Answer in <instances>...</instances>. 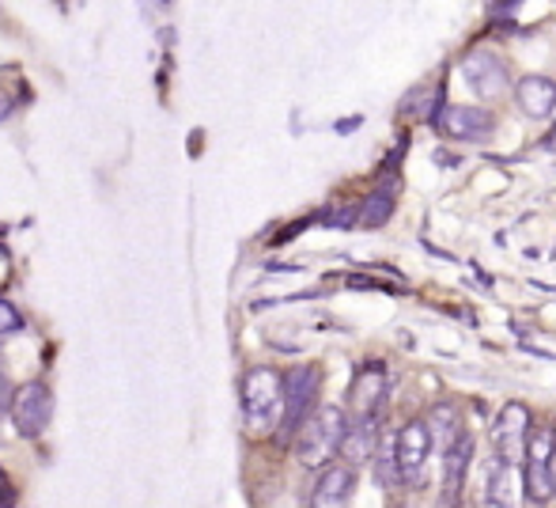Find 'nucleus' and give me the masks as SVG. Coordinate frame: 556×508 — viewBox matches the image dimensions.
Here are the masks:
<instances>
[{"label": "nucleus", "instance_id": "f257e3e1", "mask_svg": "<svg viewBox=\"0 0 556 508\" xmlns=\"http://www.w3.org/2000/svg\"><path fill=\"white\" fill-rule=\"evenodd\" d=\"M345 429H349V418H345V410H337V406H322V410H314L311 418L299 426L296 433V456L303 467H329V459L341 452V441H345Z\"/></svg>", "mask_w": 556, "mask_h": 508}, {"label": "nucleus", "instance_id": "f03ea898", "mask_svg": "<svg viewBox=\"0 0 556 508\" xmlns=\"http://www.w3.org/2000/svg\"><path fill=\"white\" fill-rule=\"evenodd\" d=\"M284 410V376L273 368H254L243 380V418L250 433H269L281 426Z\"/></svg>", "mask_w": 556, "mask_h": 508}, {"label": "nucleus", "instance_id": "7ed1b4c3", "mask_svg": "<svg viewBox=\"0 0 556 508\" xmlns=\"http://www.w3.org/2000/svg\"><path fill=\"white\" fill-rule=\"evenodd\" d=\"M319 388H322L319 365H299V368H292V372L284 376V410H281V426H276L281 441L296 436L299 426H303V421L314 414Z\"/></svg>", "mask_w": 556, "mask_h": 508}, {"label": "nucleus", "instance_id": "20e7f679", "mask_svg": "<svg viewBox=\"0 0 556 508\" xmlns=\"http://www.w3.org/2000/svg\"><path fill=\"white\" fill-rule=\"evenodd\" d=\"M431 126L443 137H451V141H489L496 122H492V114L481 111V106L451 103V106H436Z\"/></svg>", "mask_w": 556, "mask_h": 508}, {"label": "nucleus", "instance_id": "39448f33", "mask_svg": "<svg viewBox=\"0 0 556 508\" xmlns=\"http://www.w3.org/2000/svg\"><path fill=\"white\" fill-rule=\"evenodd\" d=\"M390 448H393V463H398V479L409 482V486H421L424 467H428L431 456V441L424 421H405L401 433L390 441Z\"/></svg>", "mask_w": 556, "mask_h": 508}, {"label": "nucleus", "instance_id": "423d86ee", "mask_svg": "<svg viewBox=\"0 0 556 508\" xmlns=\"http://www.w3.org/2000/svg\"><path fill=\"white\" fill-rule=\"evenodd\" d=\"M50 414H53V395L46 383H23L12 398V426L20 436L35 441V436L46 433L50 426Z\"/></svg>", "mask_w": 556, "mask_h": 508}, {"label": "nucleus", "instance_id": "0eeeda50", "mask_svg": "<svg viewBox=\"0 0 556 508\" xmlns=\"http://www.w3.org/2000/svg\"><path fill=\"white\" fill-rule=\"evenodd\" d=\"M474 463V436L462 429L454 444L443 452V479H439V508H462V494H466V474Z\"/></svg>", "mask_w": 556, "mask_h": 508}, {"label": "nucleus", "instance_id": "6e6552de", "mask_svg": "<svg viewBox=\"0 0 556 508\" xmlns=\"http://www.w3.org/2000/svg\"><path fill=\"white\" fill-rule=\"evenodd\" d=\"M462 80L469 84V91H474L477 99H496L504 96L507 88V68L504 61L496 58L492 50H469L466 58H462Z\"/></svg>", "mask_w": 556, "mask_h": 508}, {"label": "nucleus", "instance_id": "1a4fd4ad", "mask_svg": "<svg viewBox=\"0 0 556 508\" xmlns=\"http://www.w3.org/2000/svg\"><path fill=\"white\" fill-rule=\"evenodd\" d=\"M515 501H519L515 463H507L504 456L492 452L481 463V501H477V508H515Z\"/></svg>", "mask_w": 556, "mask_h": 508}, {"label": "nucleus", "instance_id": "9d476101", "mask_svg": "<svg viewBox=\"0 0 556 508\" xmlns=\"http://www.w3.org/2000/svg\"><path fill=\"white\" fill-rule=\"evenodd\" d=\"M530 410L522 403H507L504 410L496 414V421H492V448H496V456H504L507 463H515V459L522 456V444H527V433H530Z\"/></svg>", "mask_w": 556, "mask_h": 508}, {"label": "nucleus", "instance_id": "9b49d317", "mask_svg": "<svg viewBox=\"0 0 556 508\" xmlns=\"http://www.w3.org/2000/svg\"><path fill=\"white\" fill-rule=\"evenodd\" d=\"M378 444H383V414L352 418V426L345 429V441H341V452H337V456H345V467H357V463L375 459Z\"/></svg>", "mask_w": 556, "mask_h": 508}, {"label": "nucleus", "instance_id": "f8f14e48", "mask_svg": "<svg viewBox=\"0 0 556 508\" xmlns=\"http://www.w3.org/2000/svg\"><path fill=\"white\" fill-rule=\"evenodd\" d=\"M357 490V471L345 463L322 467L319 482H314L311 508H349V497Z\"/></svg>", "mask_w": 556, "mask_h": 508}, {"label": "nucleus", "instance_id": "ddd939ff", "mask_svg": "<svg viewBox=\"0 0 556 508\" xmlns=\"http://www.w3.org/2000/svg\"><path fill=\"white\" fill-rule=\"evenodd\" d=\"M515 99H519V111L534 122H545L553 118L556 111V84L549 76H522L515 84Z\"/></svg>", "mask_w": 556, "mask_h": 508}, {"label": "nucleus", "instance_id": "4468645a", "mask_svg": "<svg viewBox=\"0 0 556 508\" xmlns=\"http://www.w3.org/2000/svg\"><path fill=\"white\" fill-rule=\"evenodd\" d=\"M398 209V179H386V187L371 190L367 202L360 205V225L364 228H383Z\"/></svg>", "mask_w": 556, "mask_h": 508}, {"label": "nucleus", "instance_id": "2eb2a0df", "mask_svg": "<svg viewBox=\"0 0 556 508\" xmlns=\"http://www.w3.org/2000/svg\"><path fill=\"white\" fill-rule=\"evenodd\" d=\"M522 463L556 467V426H549V421L530 426L527 444H522Z\"/></svg>", "mask_w": 556, "mask_h": 508}, {"label": "nucleus", "instance_id": "dca6fc26", "mask_svg": "<svg viewBox=\"0 0 556 508\" xmlns=\"http://www.w3.org/2000/svg\"><path fill=\"white\" fill-rule=\"evenodd\" d=\"M424 429H428V441L431 448L447 452L454 444V436L462 433V421H458V410L454 406H436V410L424 418Z\"/></svg>", "mask_w": 556, "mask_h": 508}, {"label": "nucleus", "instance_id": "f3484780", "mask_svg": "<svg viewBox=\"0 0 556 508\" xmlns=\"http://www.w3.org/2000/svg\"><path fill=\"white\" fill-rule=\"evenodd\" d=\"M386 395V383H383V368H371V372L360 376V383L352 388V406H357V418H367V414H378Z\"/></svg>", "mask_w": 556, "mask_h": 508}, {"label": "nucleus", "instance_id": "a211bd4d", "mask_svg": "<svg viewBox=\"0 0 556 508\" xmlns=\"http://www.w3.org/2000/svg\"><path fill=\"white\" fill-rule=\"evenodd\" d=\"M522 490L534 505H549L556 494V467L522 463Z\"/></svg>", "mask_w": 556, "mask_h": 508}, {"label": "nucleus", "instance_id": "6ab92c4d", "mask_svg": "<svg viewBox=\"0 0 556 508\" xmlns=\"http://www.w3.org/2000/svg\"><path fill=\"white\" fill-rule=\"evenodd\" d=\"M398 463H393V448L386 444L383 452H375V486L378 490H393L398 486Z\"/></svg>", "mask_w": 556, "mask_h": 508}, {"label": "nucleus", "instance_id": "aec40b11", "mask_svg": "<svg viewBox=\"0 0 556 508\" xmlns=\"http://www.w3.org/2000/svg\"><path fill=\"white\" fill-rule=\"evenodd\" d=\"M20 330H23V315L15 312L8 300H0V342L12 338V334H20Z\"/></svg>", "mask_w": 556, "mask_h": 508}, {"label": "nucleus", "instance_id": "412c9836", "mask_svg": "<svg viewBox=\"0 0 556 508\" xmlns=\"http://www.w3.org/2000/svg\"><path fill=\"white\" fill-rule=\"evenodd\" d=\"M322 220H326L329 228H352L360 220V209L357 205H337V209H329Z\"/></svg>", "mask_w": 556, "mask_h": 508}, {"label": "nucleus", "instance_id": "4be33fe9", "mask_svg": "<svg viewBox=\"0 0 556 508\" xmlns=\"http://www.w3.org/2000/svg\"><path fill=\"white\" fill-rule=\"evenodd\" d=\"M431 99H436V91H431V88H416L413 96L405 99V114H413V106H421V111H416V118H421V114H428V111H436V106H431Z\"/></svg>", "mask_w": 556, "mask_h": 508}, {"label": "nucleus", "instance_id": "5701e85b", "mask_svg": "<svg viewBox=\"0 0 556 508\" xmlns=\"http://www.w3.org/2000/svg\"><path fill=\"white\" fill-rule=\"evenodd\" d=\"M0 118H8V103H0Z\"/></svg>", "mask_w": 556, "mask_h": 508}]
</instances>
